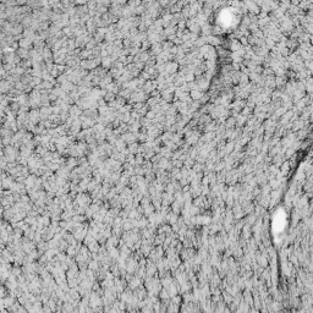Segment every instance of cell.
Here are the masks:
<instances>
[{"mask_svg": "<svg viewBox=\"0 0 313 313\" xmlns=\"http://www.w3.org/2000/svg\"><path fill=\"white\" fill-rule=\"evenodd\" d=\"M3 296H4V289L0 287V297H3Z\"/></svg>", "mask_w": 313, "mask_h": 313, "instance_id": "cell-1", "label": "cell"}]
</instances>
